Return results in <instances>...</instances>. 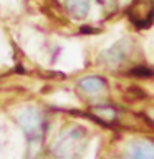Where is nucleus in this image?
I'll return each instance as SVG.
<instances>
[{
  "label": "nucleus",
  "instance_id": "obj_7",
  "mask_svg": "<svg viewBox=\"0 0 154 159\" xmlns=\"http://www.w3.org/2000/svg\"><path fill=\"white\" fill-rule=\"evenodd\" d=\"M99 114H103V116H106L108 119H111L114 116V111H108V109H98Z\"/></svg>",
  "mask_w": 154,
  "mask_h": 159
},
{
  "label": "nucleus",
  "instance_id": "obj_4",
  "mask_svg": "<svg viewBox=\"0 0 154 159\" xmlns=\"http://www.w3.org/2000/svg\"><path fill=\"white\" fill-rule=\"evenodd\" d=\"M126 159H154V148L149 141H134L126 149Z\"/></svg>",
  "mask_w": 154,
  "mask_h": 159
},
{
  "label": "nucleus",
  "instance_id": "obj_1",
  "mask_svg": "<svg viewBox=\"0 0 154 159\" xmlns=\"http://www.w3.org/2000/svg\"><path fill=\"white\" fill-rule=\"evenodd\" d=\"M86 148V131L81 126H68L57 136L52 144V152L58 159H75Z\"/></svg>",
  "mask_w": 154,
  "mask_h": 159
},
{
  "label": "nucleus",
  "instance_id": "obj_5",
  "mask_svg": "<svg viewBox=\"0 0 154 159\" xmlns=\"http://www.w3.org/2000/svg\"><path fill=\"white\" fill-rule=\"evenodd\" d=\"M65 3L73 18H84L89 12V0H65Z\"/></svg>",
  "mask_w": 154,
  "mask_h": 159
},
{
  "label": "nucleus",
  "instance_id": "obj_6",
  "mask_svg": "<svg viewBox=\"0 0 154 159\" xmlns=\"http://www.w3.org/2000/svg\"><path fill=\"white\" fill-rule=\"evenodd\" d=\"M79 88L84 89L86 93L94 94V93L103 91V89L106 88V83H104V80L99 78V76H86L79 81Z\"/></svg>",
  "mask_w": 154,
  "mask_h": 159
},
{
  "label": "nucleus",
  "instance_id": "obj_2",
  "mask_svg": "<svg viewBox=\"0 0 154 159\" xmlns=\"http://www.w3.org/2000/svg\"><path fill=\"white\" fill-rule=\"evenodd\" d=\"M18 124L30 141V148H38L43 138V116L38 108H25L18 114Z\"/></svg>",
  "mask_w": 154,
  "mask_h": 159
},
{
  "label": "nucleus",
  "instance_id": "obj_3",
  "mask_svg": "<svg viewBox=\"0 0 154 159\" xmlns=\"http://www.w3.org/2000/svg\"><path fill=\"white\" fill-rule=\"evenodd\" d=\"M129 48H131V42L129 40H126V38L119 40V42H116L111 48H108L103 53V61L113 68L118 66V65H121L128 58Z\"/></svg>",
  "mask_w": 154,
  "mask_h": 159
}]
</instances>
